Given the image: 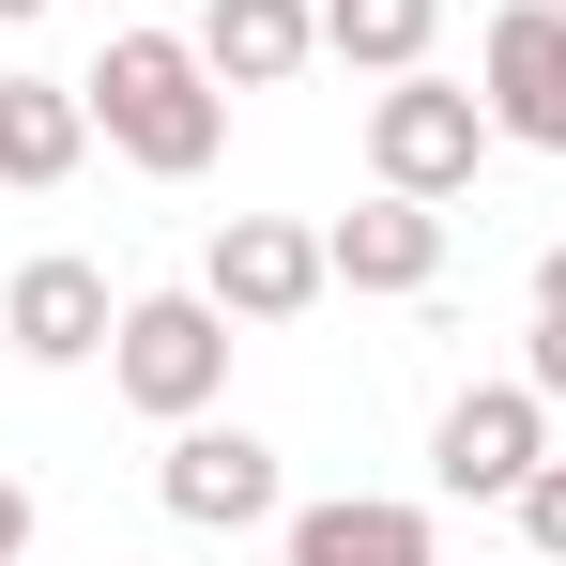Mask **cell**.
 I'll return each instance as SVG.
<instances>
[{
    "label": "cell",
    "mask_w": 566,
    "mask_h": 566,
    "mask_svg": "<svg viewBox=\"0 0 566 566\" xmlns=\"http://www.w3.org/2000/svg\"><path fill=\"white\" fill-rule=\"evenodd\" d=\"M322 261H337V291H429V276H444V199L368 185L337 230H322Z\"/></svg>",
    "instance_id": "9c48e42d"
},
{
    "label": "cell",
    "mask_w": 566,
    "mask_h": 566,
    "mask_svg": "<svg viewBox=\"0 0 566 566\" xmlns=\"http://www.w3.org/2000/svg\"><path fill=\"white\" fill-rule=\"evenodd\" d=\"M429 31H444V0H322V46H337V62H368V77H413V62H429Z\"/></svg>",
    "instance_id": "4fadbf2b"
},
{
    "label": "cell",
    "mask_w": 566,
    "mask_h": 566,
    "mask_svg": "<svg viewBox=\"0 0 566 566\" xmlns=\"http://www.w3.org/2000/svg\"><path fill=\"white\" fill-rule=\"evenodd\" d=\"M31 552V490H15V474H0V566Z\"/></svg>",
    "instance_id": "2e32d148"
},
{
    "label": "cell",
    "mask_w": 566,
    "mask_h": 566,
    "mask_svg": "<svg viewBox=\"0 0 566 566\" xmlns=\"http://www.w3.org/2000/svg\"><path fill=\"white\" fill-rule=\"evenodd\" d=\"M536 460H552V398H536V382H460L444 429H429V474H444L460 505H521Z\"/></svg>",
    "instance_id": "277c9868"
},
{
    "label": "cell",
    "mask_w": 566,
    "mask_h": 566,
    "mask_svg": "<svg viewBox=\"0 0 566 566\" xmlns=\"http://www.w3.org/2000/svg\"><path fill=\"white\" fill-rule=\"evenodd\" d=\"M521 382H536V398H566V245L536 261V368H521Z\"/></svg>",
    "instance_id": "5bb4252c"
},
{
    "label": "cell",
    "mask_w": 566,
    "mask_h": 566,
    "mask_svg": "<svg viewBox=\"0 0 566 566\" xmlns=\"http://www.w3.org/2000/svg\"><path fill=\"white\" fill-rule=\"evenodd\" d=\"M199 62L230 93H276V77L322 62V0H199Z\"/></svg>",
    "instance_id": "30bf717a"
},
{
    "label": "cell",
    "mask_w": 566,
    "mask_h": 566,
    "mask_svg": "<svg viewBox=\"0 0 566 566\" xmlns=\"http://www.w3.org/2000/svg\"><path fill=\"white\" fill-rule=\"evenodd\" d=\"M0 15H46V0H0Z\"/></svg>",
    "instance_id": "e0dca14e"
},
{
    "label": "cell",
    "mask_w": 566,
    "mask_h": 566,
    "mask_svg": "<svg viewBox=\"0 0 566 566\" xmlns=\"http://www.w3.org/2000/svg\"><path fill=\"white\" fill-rule=\"evenodd\" d=\"M536 566H552V552H536Z\"/></svg>",
    "instance_id": "ac0fdd59"
},
{
    "label": "cell",
    "mask_w": 566,
    "mask_h": 566,
    "mask_svg": "<svg viewBox=\"0 0 566 566\" xmlns=\"http://www.w3.org/2000/svg\"><path fill=\"white\" fill-rule=\"evenodd\" d=\"M154 490H169V521H199V536H261V521H276V444H261V429L185 413V429H169V460H154Z\"/></svg>",
    "instance_id": "52a82bcc"
},
{
    "label": "cell",
    "mask_w": 566,
    "mask_h": 566,
    "mask_svg": "<svg viewBox=\"0 0 566 566\" xmlns=\"http://www.w3.org/2000/svg\"><path fill=\"white\" fill-rule=\"evenodd\" d=\"M77 154H93V93L77 77H0V185L46 199V185H77Z\"/></svg>",
    "instance_id": "8fae6325"
},
{
    "label": "cell",
    "mask_w": 566,
    "mask_h": 566,
    "mask_svg": "<svg viewBox=\"0 0 566 566\" xmlns=\"http://www.w3.org/2000/svg\"><path fill=\"white\" fill-rule=\"evenodd\" d=\"M291 566H429V505H382V490H337V505H291Z\"/></svg>",
    "instance_id": "7c38bea8"
},
{
    "label": "cell",
    "mask_w": 566,
    "mask_h": 566,
    "mask_svg": "<svg viewBox=\"0 0 566 566\" xmlns=\"http://www.w3.org/2000/svg\"><path fill=\"white\" fill-rule=\"evenodd\" d=\"M107 337H123V306H107V276L77 261V245L15 261V291H0V353H31V368H93Z\"/></svg>",
    "instance_id": "ba28073f"
},
{
    "label": "cell",
    "mask_w": 566,
    "mask_h": 566,
    "mask_svg": "<svg viewBox=\"0 0 566 566\" xmlns=\"http://www.w3.org/2000/svg\"><path fill=\"white\" fill-rule=\"evenodd\" d=\"M474 93H490V138L521 154H566V0H505L490 46H474Z\"/></svg>",
    "instance_id": "5b68a950"
},
{
    "label": "cell",
    "mask_w": 566,
    "mask_h": 566,
    "mask_svg": "<svg viewBox=\"0 0 566 566\" xmlns=\"http://www.w3.org/2000/svg\"><path fill=\"white\" fill-rule=\"evenodd\" d=\"M474 154H490V93L429 77V62L368 93V185H398V199H460Z\"/></svg>",
    "instance_id": "3957f363"
},
{
    "label": "cell",
    "mask_w": 566,
    "mask_h": 566,
    "mask_svg": "<svg viewBox=\"0 0 566 566\" xmlns=\"http://www.w3.org/2000/svg\"><path fill=\"white\" fill-rule=\"evenodd\" d=\"M77 93H93V138L154 185H199L214 138H230V77L199 62V31H107V62Z\"/></svg>",
    "instance_id": "6da1fadb"
},
{
    "label": "cell",
    "mask_w": 566,
    "mask_h": 566,
    "mask_svg": "<svg viewBox=\"0 0 566 566\" xmlns=\"http://www.w3.org/2000/svg\"><path fill=\"white\" fill-rule=\"evenodd\" d=\"M521 536L566 566V460H536V490H521Z\"/></svg>",
    "instance_id": "9a60e30c"
},
{
    "label": "cell",
    "mask_w": 566,
    "mask_h": 566,
    "mask_svg": "<svg viewBox=\"0 0 566 566\" xmlns=\"http://www.w3.org/2000/svg\"><path fill=\"white\" fill-rule=\"evenodd\" d=\"M199 291H214L230 322H306V306L337 291V261H322V230H291V214H214Z\"/></svg>",
    "instance_id": "8992f818"
},
{
    "label": "cell",
    "mask_w": 566,
    "mask_h": 566,
    "mask_svg": "<svg viewBox=\"0 0 566 566\" xmlns=\"http://www.w3.org/2000/svg\"><path fill=\"white\" fill-rule=\"evenodd\" d=\"M276 566H291V552H276Z\"/></svg>",
    "instance_id": "d6986e66"
},
{
    "label": "cell",
    "mask_w": 566,
    "mask_h": 566,
    "mask_svg": "<svg viewBox=\"0 0 566 566\" xmlns=\"http://www.w3.org/2000/svg\"><path fill=\"white\" fill-rule=\"evenodd\" d=\"M107 382H123L154 429L214 413V382H230V306H214V291H138L123 337H107Z\"/></svg>",
    "instance_id": "7a4b0ae2"
}]
</instances>
